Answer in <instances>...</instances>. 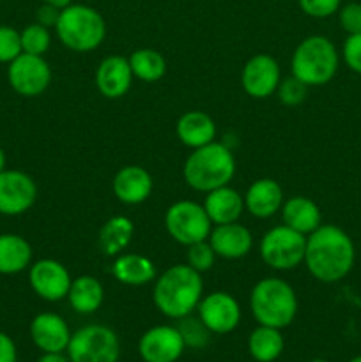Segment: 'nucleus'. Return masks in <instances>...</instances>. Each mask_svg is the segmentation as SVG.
Listing matches in <instances>:
<instances>
[{
  "mask_svg": "<svg viewBox=\"0 0 361 362\" xmlns=\"http://www.w3.org/2000/svg\"><path fill=\"white\" fill-rule=\"evenodd\" d=\"M356 250L347 232L335 225H321L306 237L304 265L315 279L336 283L354 267Z\"/></svg>",
  "mask_w": 361,
  "mask_h": 362,
  "instance_id": "nucleus-1",
  "label": "nucleus"
},
{
  "mask_svg": "<svg viewBox=\"0 0 361 362\" xmlns=\"http://www.w3.org/2000/svg\"><path fill=\"white\" fill-rule=\"evenodd\" d=\"M204 283L200 272L190 265H173L154 283L152 300L165 317L179 320L197 310L202 300Z\"/></svg>",
  "mask_w": 361,
  "mask_h": 362,
  "instance_id": "nucleus-2",
  "label": "nucleus"
},
{
  "mask_svg": "<svg viewBox=\"0 0 361 362\" xmlns=\"http://www.w3.org/2000/svg\"><path fill=\"white\" fill-rule=\"evenodd\" d=\"M184 180L195 191L209 193L218 187L229 186L236 173V159L227 145L211 144L193 148L184 163Z\"/></svg>",
  "mask_w": 361,
  "mask_h": 362,
  "instance_id": "nucleus-3",
  "label": "nucleus"
},
{
  "mask_svg": "<svg viewBox=\"0 0 361 362\" xmlns=\"http://www.w3.org/2000/svg\"><path fill=\"white\" fill-rule=\"evenodd\" d=\"M250 308L258 325L283 329L297 315V297L292 286L278 278L260 279L250 296Z\"/></svg>",
  "mask_w": 361,
  "mask_h": 362,
  "instance_id": "nucleus-4",
  "label": "nucleus"
},
{
  "mask_svg": "<svg viewBox=\"0 0 361 362\" xmlns=\"http://www.w3.org/2000/svg\"><path fill=\"white\" fill-rule=\"evenodd\" d=\"M338 71V52L324 35H311L299 42L292 55V76L306 87L326 85Z\"/></svg>",
  "mask_w": 361,
  "mask_h": 362,
  "instance_id": "nucleus-5",
  "label": "nucleus"
},
{
  "mask_svg": "<svg viewBox=\"0 0 361 362\" xmlns=\"http://www.w3.org/2000/svg\"><path fill=\"white\" fill-rule=\"evenodd\" d=\"M55 30L66 48L85 53L101 45L106 35V25L101 14L92 7L67 6L60 9Z\"/></svg>",
  "mask_w": 361,
  "mask_h": 362,
  "instance_id": "nucleus-6",
  "label": "nucleus"
},
{
  "mask_svg": "<svg viewBox=\"0 0 361 362\" xmlns=\"http://www.w3.org/2000/svg\"><path fill=\"white\" fill-rule=\"evenodd\" d=\"M66 352L71 362H119L120 341L113 329L91 324L71 334Z\"/></svg>",
  "mask_w": 361,
  "mask_h": 362,
  "instance_id": "nucleus-7",
  "label": "nucleus"
},
{
  "mask_svg": "<svg viewBox=\"0 0 361 362\" xmlns=\"http://www.w3.org/2000/svg\"><path fill=\"white\" fill-rule=\"evenodd\" d=\"M306 235L290 226L280 225L269 230L260 240V258L276 271H290L304 262Z\"/></svg>",
  "mask_w": 361,
  "mask_h": 362,
  "instance_id": "nucleus-8",
  "label": "nucleus"
},
{
  "mask_svg": "<svg viewBox=\"0 0 361 362\" xmlns=\"http://www.w3.org/2000/svg\"><path fill=\"white\" fill-rule=\"evenodd\" d=\"M211 225L212 223L204 205H198L191 200L176 202L170 205L165 214L166 232L176 243L184 244V246L207 240Z\"/></svg>",
  "mask_w": 361,
  "mask_h": 362,
  "instance_id": "nucleus-9",
  "label": "nucleus"
},
{
  "mask_svg": "<svg viewBox=\"0 0 361 362\" xmlns=\"http://www.w3.org/2000/svg\"><path fill=\"white\" fill-rule=\"evenodd\" d=\"M11 87L25 98H35L48 88L52 81V69L41 55L20 53L7 69Z\"/></svg>",
  "mask_w": 361,
  "mask_h": 362,
  "instance_id": "nucleus-10",
  "label": "nucleus"
},
{
  "mask_svg": "<svg viewBox=\"0 0 361 362\" xmlns=\"http://www.w3.org/2000/svg\"><path fill=\"white\" fill-rule=\"evenodd\" d=\"M184 345L179 329L172 325H156L145 331L138 341V354L144 362H177Z\"/></svg>",
  "mask_w": 361,
  "mask_h": 362,
  "instance_id": "nucleus-11",
  "label": "nucleus"
},
{
  "mask_svg": "<svg viewBox=\"0 0 361 362\" xmlns=\"http://www.w3.org/2000/svg\"><path fill=\"white\" fill-rule=\"evenodd\" d=\"M198 318L212 334H229L241 322L239 303L227 292H212L198 303Z\"/></svg>",
  "mask_w": 361,
  "mask_h": 362,
  "instance_id": "nucleus-12",
  "label": "nucleus"
},
{
  "mask_svg": "<svg viewBox=\"0 0 361 362\" xmlns=\"http://www.w3.org/2000/svg\"><path fill=\"white\" fill-rule=\"evenodd\" d=\"M35 197L38 186L27 173L18 170L0 172V214H23L34 205Z\"/></svg>",
  "mask_w": 361,
  "mask_h": 362,
  "instance_id": "nucleus-13",
  "label": "nucleus"
},
{
  "mask_svg": "<svg viewBox=\"0 0 361 362\" xmlns=\"http://www.w3.org/2000/svg\"><path fill=\"white\" fill-rule=\"evenodd\" d=\"M28 281H30L32 290L41 299L57 303V300L66 299L73 279L60 262L46 258L32 265L28 272Z\"/></svg>",
  "mask_w": 361,
  "mask_h": 362,
  "instance_id": "nucleus-14",
  "label": "nucleus"
},
{
  "mask_svg": "<svg viewBox=\"0 0 361 362\" xmlns=\"http://www.w3.org/2000/svg\"><path fill=\"white\" fill-rule=\"evenodd\" d=\"M241 83L244 92L255 99H264L275 94L280 85V67L273 57L260 53L244 64Z\"/></svg>",
  "mask_w": 361,
  "mask_h": 362,
  "instance_id": "nucleus-15",
  "label": "nucleus"
},
{
  "mask_svg": "<svg viewBox=\"0 0 361 362\" xmlns=\"http://www.w3.org/2000/svg\"><path fill=\"white\" fill-rule=\"evenodd\" d=\"M32 343L42 354L66 352L71 341V331L66 320L57 313H39L30 322Z\"/></svg>",
  "mask_w": 361,
  "mask_h": 362,
  "instance_id": "nucleus-16",
  "label": "nucleus"
},
{
  "mask_svg": "<svg viewBox=\"0 0 361 362\" xmlns=\"http://www.w3.org/2000/svg\"><path fill=\"white\" fill-rule=\"evenodd\" d=\"M209 244L214 250L216 257L237 260L250 253L253 246V237L246 226L239 225L237 221L225 223V225H216V228L211 230Z\"/></svg>",
  "mask_w": 361,
  "mask_h": 362,
  "instance_id": "nucleus-17",
  "label": "nucleus"
},
{
  "mask_svg": "<svg viewBox=\"0 0 361 362\" xmlns=\"http://www.w3.org/2000/svg\"><path fill=\"white\" fill-rule=\"evenodd\" d=\"M133 71L124 57H106L96 71V87L105 98L119 99L130 90Z\"/></svg>",
  "mask_w": 361,
  "mask_h": 362,
  "instance_id": "nucleus-18",
  "label": "nucleus"
},
{
  "mask_svg": "<svg viewBox=\"0 0 361 362\" xmlns=\"http://www.w3.org/2000/svg\"><path fill=\"white\" fill-rule=\"evenodd\" d=\"M113 193L122 204H142L152 193L151 173L142 166H124L113 177Z\"/></svg>",
  "mask_w": 361,
  "mask_h": 362,
  "instance_id": "nucleus-19",
  "label": "nucleus"
},
{
  "mask_svg": "<svg viewBox=\"0 0 361 362\" xmlns=\"http://www.w3.org/2000/svg\"><path fill=\"white\" fill-rule=\"evenodd\" d=\"M283 191L273 179H258L248 187L244 194V209L255 218H271L282 209Z\"/></svg>",
  "mask_w": 361,
  "mask_h": 362,
  "instance_id": "nucleus-20",
  "label": "nucleus"
},
{
  "mask_svg": "<svg viewBox=\"0 0 361 362\" xmlns=\"http://www.w3.org/2000/svg\"><path fill=\"white\" fill-rule=\"evenodd\" d=\"M204 209L214 225L236 223L244 211V198L232 187L223 186L209 191Z\"/></svg>",
  "mask_w": 361,
  "mask_h": 362,
  "instance_id": "nucleus-21",
  "label": "nucleus"
},
{
  "mask_svg": "<svg viewBox=\"0 0 361 362\" xmlns=\"http://www.w3.org/2000/svg\"><path fill=\"white\" fill-rule=\"evenodd\" d=\"M176 133L186 147L198 148L214 141L216 124L207 113L193 110V112H186L177 120Z\"/></svg>",
  "mask_w": 361,
  "mask_h": 362,
  "instance_id": "nucleus-22",
  "label": "nucleus"
},
{
  "mask_svg": "<svg viewBox=\"0 0 361 362\" xmlns=\"http://www.w3.org/2000/svg\"><path fill=\"white\" fill-rule=\"evenodd\" d=\"M283 225L290 226L303 235H310L322 225L321 209L306 197H294L282 205Z\"/></svg>",
  "mask_w": 361,
  "mask_h": 362,
  "instance_id": "nucleus-23",
  "label": "nucleus"
},
{
  "mask_svg": "<svg viewBox=\"0 0 361 362\" xmlns=\"http://www.w3.org/2000/svg\"><path fill=\"white\" fill-rule=\"evenodd\" d=\"M112 274L122 285L142 286L156 278V267L147 257L127 253L117 258L112 265Z\"/></svg>",
  "mask_w": 361,
  "mask_h": 362,
  "instance_id": "nucleus-24",
  "label": "nucleus"
},
{
  "mask_svg": "<svg viewBox=\"0 0 361 362\" xmlns=\"http://www.w3.org/2000/svg\"><path fill=\"white\" fill-rule=\"evenodd\" d=\"M103 299H105V290H103L101 283L92 276H80L71 281L67 300L76 313H96L101 308Z\"/></svg>",
  "mask_w": 361,
  "mask_h": 362,
  "instance_id": "nucleus-25",
  "label": "nucleus"
},
{
  "mask_svg": "<svg viewBox=\"0 0 361 362\" xmlns=\"http://www.w3.org/2000/svg\"><path fill=\"white\" fill-rule=\"evenodd\" d=\"M32 247L23 237L0 235V274H18L30 265Z\"/></svg>",
  "mask_w": 361,
  "mask_h": 362,
  "instance_id": "nucleus-26",
  "label": "nucleus"
},
{
  "mask_svg": "<svg viewBox=\"0 0 361 362\" xmlns=\"http://www.w3.org/2000/svg\"><path fill=\"white\" fill-rule=\"evenodd\" d=\"M283 346L285 341H283L282 329L268 327V325H258L248 338V352L251 359L257 362H275L282 356Z\"/></svg>",
  "mask_w": 361,
  "mask_h": 362,
  "instance_id": "nucleus-27",
  "label": "nucleus"
},
{
  "mask_svg": "<svg viewBox=\"0 0 361 362\" xmlns=\"http://www.w3.org/2000/svg\"><path fill=\"white\" fill-rule=\"evenodd\" d=\"M133 233L134 226L131 219L124 218V216H113L99 230V247L108 257H115L126 250Z\"/></svg>",
  "mask_w": 361,
  "mask_h": 362,
  "instance_id": "nucleus-28",
  "label": "nucleus"
},
{
  "mask_svg": "<svg viewBox=\"0 0 361 362\" xmlns=\"http://www.w3.org/2000/svg\"><path fill=\"white\" fill-rule=\"evenodd\" d=\"M130 66L133 71V76L138 80L145 81V83H152L165 76L166 73V62L163 55L156 49L142 48L137 49L133 55L130 57Z\"/></svg>",
  "mask_w": 361,
  "mask_h": 362,
  "instance_id": "nucleus-29",
  "label": "nucleus"
},
{
  "mask_svg": "<svg viewBox=\"0 0 361 362\" xmlns=\"http://www.w3.org/2000/svg\"><path fill=\"white\" fill-rule=\"evenodd\" d=\"M179 329L180 336H183V341L184 345L190 346V349H204L207 346L209 339H211L212 332L209 331L207 327L204 325V322L200 318H193V317H184L179 318Z\"/></svg>",
  "mask_w": 361,
  "mask_h": 362,
  "instance_id": "nucleus-30",
  "label": "nucleus"
},
{
  "mask_svg": "<svg viewBox=\"0 0 361 362\" xmlns=\"http://www.w3.org/2000/svg\"><path fill=\"white\" fill-rule=\"evenodd\" d=\"M20 37L21 49H23V53H30V55H42V53H46V49L50 48V41H52L48 28L39 23L28 25L21 32Z\"/></svg>",
  "mask_w": 361,
  "mask_h": 362,
  "instance_id": "nucleus-31",
  "label": "nucleus"
},
{
  "mask_svg": "<svg viewBox=\"0 0 361 362\" xmlns=\"http://www.w3.org/2000/svg\"><path fill=\"white\" fill-rule=\"evenodd\" d=\"M188 265L193 267L197 272H205L214 265L216 253L211 247L209 240H202V243H195L188 246Z\"/></svg>",
  "mask_w": 361,
  "mask_h": 362,
  "instance_id": "nucleus-32",
  "label": "nucleus"
},
{
  "mask_svg": "<svg viewBox=\"0 0 361 362\" xmlns=\"http://www.w3.org/2000/svg\"><path fill=\"white\" fill-rule=\"evenodd\" d=\"M276 92H278V98L283 105L296 106L306 98V85L297 80L296 76H290L278 85Z\"/></svg>",
  "mask_w": 361,
  "mask_h": 362,
  "instance_id": "nucleus-33",
  "label": "nucleus"
},
{
  "mask_svg": "<svg viewBox=\"0 0 361 362\" xmlns=\"http://www.w3.org/2000/svg\"><path fill=\"white\" fill-rule=\"evenodd\" d=\"M21 49V37L14 28L0 27V62H13Z\"/></svg>",
  "mask_w": 361,
  "mask_h": 362,
  "instance_id": "nucleus-34",
  "label": "nucleus"
},
{
  "mask_svg": "<svg viewBox=\"0 0 361 362\" xmlns=\"http://www.w3.org/2000/svg\"><path fill=\"white\" fill-rule=\"evenodd\" d=\"M303 13L311 18H328L340 9V0H299Z\"/></svg>",
  "mask_w": 361,
  "mask_h": 362,
  "instance_id": "nucleus-35",
  "label": "nucleus"
},
{
  "mask_svg": "<svg viewBox=\"0 0 361 362\" xmlns=\"http://www.w3.org/2000/svg\"><path fill=\"white\" fill-rule=\"evenodd\" d=\"M343 60L354 73L361 74V32L350 34L343 42Z\"/></svg>",
  "mask_w": 361,
  "mask_h": 362,
  "instance_id": "nucleus-36",
  "label": "nucleus"
},
{
  "mask_svg": "<svg viewBox=\"0 0 361 362\" xmlns=\"http://www.w3.org/2000/svg\"><path fill=\"white\" fill-rule=\"evenodd\" d=\"M340 25L347 34L361 32V4L350 2L340 9Z\"/></svg>",
  "mask_w": 361,
  "mask_h": 362,
  "instance_id": "nucleus-37",
  "label": "nucleus"
},
{
  "mask_svg": "<svg viewBox=\"0 0 361 362\" xmlns=\"http://www.w3.org/2000/svg\"><path fill=\"white\" fill-rule=\"evenodd\" d=\"M18 350L11 336L0 331V362H16Z\"/></svg>",
  "mask_w": 361,
  "mask_h": 362,
  "instance_id": "nucleus-38",
  "label": "nucleus"
},
{
  "mask_svg": "<svg viewBox=\"0 0 361 362\" xmlns=\"http://www.w3.org/2000/svg\"><path fill=\"white\" fill-rule=\"evenodd\" d=\"M59 16H60V9L50 6V4H45V6L38 9V23L46 28L55 27L57 21H59Z\"/></svg>",
  "mask_w": 361,
  "mask_h": 362,
  "instance_id": "nucleus-39",
  "label": "nucleus"
},
{
  "mask_svg": "<svg viewBox=\"0 0 361 362\" xmlns=\"http://www.w3.org/2000/svg\"><path fill=\"white\" fill-rule=\"evenodd\" d=\"M38 362H71L69 357L64 356V352L60 354H42V357H39Z\"/></svg>",
  "mask_w": 361,
  "mask_h": 362,
  "instance_id": "nucleus-40",
  "label": "nucleus"
},
{
  "mask_svg": "<svg viewBox=\"0 0 361 362\" xmlns=\"http://www.w3.org/2000/svg\"><path fill=\"white\" fill-rule=\"evenodd\" d=\"M45 4H50V6L57 7V9H64L71 4V0H45Z\"/></svg>",
  "mask_w": 361,
  "mask_h": 362,
  "instance_id": "nucleus-41",
  "label": "nucleus"
},
{
  "mask_svg": "<svg viewBox=\"0 0 361 362\" xmlns=\"http://www.w3.org/2000/svg\"><path fill=\"white\" fill-rule=\"evenodd\" d=\"M6 170V154H4V151L0 148V172H4Z\"/></svg>",
  "mask_w": 361,
  "mask_h": 362,
  "instance_id": "nucleus-42",
  "label": "nucleus"
},
{
  "mask_svg": "<svg viewBox=\"0 0 361 362\" xmlns=\"http://www.w3.org/2000/svg\"><path fill=\"white\" fill-rule=\"evenodd\" d=\"M349 362H361V356H357V357H353V359H350Z\"/></svg>",
  "mask_w": 361,
  "mask_h": 362,
  "instance_id": "nucleus-43",
  "label": "nucleus"
},
{
  "mask_svg": "<svg viewBox=\"0 0 361 362\" xmlns=\"http://www.w3.org/2000/svg\"><path fill=\"white\" fill-rule=\"evenodd\" d=\"M308 362H329V361H326V359H311V361H308Z\"/></svg>",
  "mask_w": 361,
  "mask_h": 362,
  "instance_id": "nucleus-44",
  "label": "nucleus"
}]
</instances>
